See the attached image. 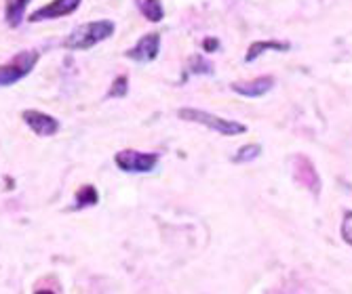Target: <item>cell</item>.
<instances>
[{
    "mask_svg": "<svg viewBox=\"0 0 352 294\" xmlns=\"http://www.w3.org/2000/svg\"><path fill=\"white\" fill-rule=\"evenodd\" d=\"M114 21L110 19H98V21H89L72 29V34L63 40V47L68 51H89L95 45H100L108 40L114 34Z\"/></svg>",
    "mask_w": 352,
    "mask_h": 294,
    "instance_id": "cell-1",
    "label": "cell"
},
{
    "mask_svg": "<svg viewBox=\"0 0 352 294\" xmlns=\"http://www.w3.org/2000/svg\"><path fill=\"white\" fill-rule=\"evenodd\" d=\"M177 116L182 120H188V122H197V124H203L215 133L223 135V137H234V135H243L247 126L236 122V120H228V118H219L211 112H205V110H197V108H182L177 112Z\"/></svg>",
    "mask_w": 352,
    "mask_h": 294,
    "instance_id": "cell-2",
    "label": "cell"
},
{
    "mask_svg": "<svg viewBox=\"0 0 352 294\" xmlns=\"http://www.w3.org/2000/svg\"><path fill=\"white\" fill-rule=\"evenodd\" d=\"M38 51H21L9 63L0 65V86H11L25 78L38 63Z\"/></svg>",
    "mask_w": 352,
    "mask_h": 294,
    "instance_id": "cell-3",
    "label": "cell"
},
{
    "mask_svg": "<svg viewBox=\"0 0 352 294\" xmlns=\"http://www.w3.org/2000/svg\"><path fill=\"white\" fill-rule=\"evenodd\" d=\"M114 162L122 173H152L158 164V156L138 149H122L114 156Z\"/></svg>",
    "mask_w": 352,
    "mask_h": 294,
    "instance_id": "cell-4",
    "label": "cell"
},
{
    "mask_svg": "<svg viewBox=\"0 0 352 294\" xmlns=\"http://www.w3.org/2000/svg\"><path fill=\"white\" fill-rule=\"evenodd\" d=\"M158 53H161V34L152 32V34L142 36L135 47H131L124 53V57H129L138 63H150L158 57Z\"/></svg>",
    "mask_w": 352,
    "mask_h": 294,
    "instance_id": "cell-5",
    "label": "cell"
},
{
    "mask_svg": "<svg viewBox=\"0 0 352 294\" xmlns=\"http://www.w3.org/2000/svg\"><path fill=\"white\" fill-rule=\"evenodd\" d=\"M80 3H82V0H51L49 5L36 9L28 19H30L32 23H36V21H47V19L66 17V15H72V13L80 7Z\"/></svg>",
    "mask_w": 352,
    "mask_h": 294,
    "instance_id": "cell-6",
    "label": "cell"
},
{
    "mask_svg": "<svg viewBox=\"0 0 352 294\" xmlns=\"http://www.w3.org/2000/svg\"><path fill=\"white\" fill-rule=\"evenodd\" d=\"M21 118L30 126V130H34L38 137H53L59 130L57 118H53L45 112H38V110H25L21 114Z\"/></svg>",
    "mask_w": 352,
    "mask_h": 294,
    "instance_id": "cell-7",
    "label": "cell"
},
{
    "mask_svg": "<svg viewBox=\"0 0 352 294\" xmlns=\"http://www.w3.org/2000/svg\"><path fill=\"white\" fill-rule=\"evenodd\" d=\"M272 86H274V78L272 76H258V78H253V80H245V82L230 84V88L236 95L249 97V99H258V97H264Z\"/></svg>",
    "mask_w": 352,
    "mask_h": 294,
    "instance_id": "cell-8",
    "label": "cell"
},
{
    "mask_svg": "<svg viewBox=\"0 0 352 294\" xmlns=\"http://www.w3.org/2000/svg\"><path fill=\"white\" fill-rule=\"evenodd\" d=\"M296 171V179L304 185V187H308L312 193H318V187H321V181H318V175H316V171H314V167L310 164V160L308 158H296V167H294Z\"/></svg>",
    "mask_w": 352,
    "mask_h": 294,
    "instance_id": "cell-9",
    "label": "cell"
},
{
    "mask_svg": "<svg viewBox=\"0 0 352 294\" xmlns=\"http://www.w3.org/2000/svg\"><path fill=\"white\" fill-rule=\"evenodd\" d=\"M289 49H292L289 42H280V40H258V42H253V45L249 47V51H247V55H245V61L251 63V61H255L260 55H264V53H268V51L287 53Z\"/></svg>",
    "mask_w": 352,
    "mask_h": 294,
    "instance_id": "cell-10",
    "label": "cell"
},
{
    "mask_svg": "<svg viewBox=\"0 0 352 294\" xmlns=\"http://www.w3.org/2000/svg\"><path fill=\"white\" fill-rule=\"evenodd\" d=\"M28 5H30V0H7L5 3V19L9 23V27H17L23 21Z\"/></svg>",
    "mask_w": 352,
    "mask_h": 294,
    "instance_id": "cell-11",
    "label": "cell"
},
{
    "mask_svg": "<svg viewBox=\"0 0 352 294\" xmlns=\"http://www.w3.org/2000/svg\"><path fill=\"white\" fill-rule=\"evenodd\" d=\"M135 3H138L140 13H142L148 21H154V23L163 21L165 9H163V3H161V0H135Z\"/></svg>",
    "mask_w": 352,
    "mask_h": 294,
    "instance_id": "cell-12",
    "label": "cell"
},
{
    "mask_svg": "<svg viewBox=\"0 0 352 294\" xmlns=\"http://www.w3.org/2000/svg\"><path fill=\"white\" fill-rule=\"evenodd\" d=\"M100 202V193L93 185H82L78 191H76V200H74V210H82V208H89V206H95Z\"/></svg>",
    "mask_w": 352,
    "mask_h": 294,
    "instance_id": "cell-13",
    "label": "cell"
},
{
    "mask_svg": "<svg viewBox=\"0 0 352 294\" xmlns=\"http://www.w3.org/2000/svg\"><path fill=\"white\" fill-rule=\"evenodd\" d=\"M260 154H262V147H260L258 143H249V145H243V147L236 151V156L232 158V162H236V164H245V162L255 160Z\"/></svg>",
    "mask_w": 352,
    "mask_h": 294,
    "instance_id": "cell-14",
    "label": "cell"
},
{
    "mask_svg": "<svg viewBox=\"0 0 352 294\" xmlns=\"http://www.w3.org/2000/svg\"><path fill=\"white\" fill-rule=\"evenodd\" d=\"M190 72L192 74H213V65L203 59V55H195V57H190Z\"/></svg>",
    "mask_w": 352,
    "mask_h": 294,
    "instance_id": "cell-15",
    "label": "cell"
},
{
    "mask_svg": "<svg viewBox=\"0 0 352 294\" xmlns=\"http://www.w3.org/2000/svg\"><path fill=\"white\" fill-rule=\"evenodd\" d=\"M126 93H129V78H126V76L114 78L112 84H110L108 97H124Z\"/></svg>",
    "mask_w": 352,
    "mask_h": 294,
    "instance_id": "cell-16",
    "label": "cell"
},
{
    "mask_svg": "<svg viewBox=\"0 0 352 294\" xmlns=\"http://www.w3.org/2000/svg\"><path fill=\"white\" fill-rule=\"evenodd\" d=\"M342 238L346 244L352 246V212H346L344 215V221H342Z\"/></svg>",
    "mask_w": 352,
    "mask_h": 294,
    "instance_id": "cell-17",
    "label": "cell"
},
{
    "mask_svg": "<svg viewBox=\"0 0 352 294\" xmlns=\"http://www.w3.org/2000/svg\"><path fill=\"white\" fill-rule=\"evenodd\" d=\"M203 51H207V53H215V51H219V40L217 38H205L203 40Z\"/></svg>",
    "mask_w": 352,
    "mask_h": 294,
    "instance_id": "cell-18",
    "label": "cell"
},
{
    "mask_svg": "<svg viewBox=\"0 0 352 294\" xmlns=\"http://www.w3.org/2000/svg\"><path fill=\"white\" fill-rule=\"evenodd\" d=\"M36 294H53V292H49V290H41V292H36Z\"/></svg>",
    "mask_w": 352,
    "mask_h": 294,
    "instance_id": "cell-19",
    "label": "cell"
}]
</instances>
